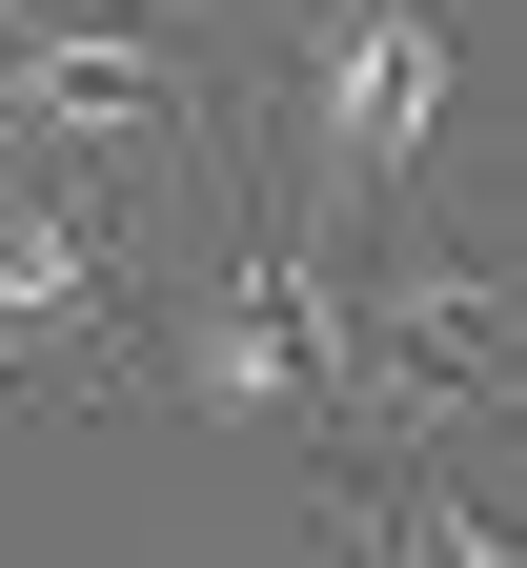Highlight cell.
<instances>
[{
	"instance_id": "6da1fadb",
	"label": "cell",
	"mask_w": 527,
	"mask_h": 568,
	"mask_svg": "<svg viewBox=\"0 0 527 568\" xmlns=\"http://www.w3.org/2000/svg\"><path fill=\"white\" fill-rule=\"evenodd\" d=\"M446 102H467V0H284L264 82L223 102V163L264 183L284 244H365L406 224Z\"/></svg>"
},
{
	"instance_id": "7a4b0ae2",
	"label": "cell",
	"mask_w": 527,
	"mask_h": 568,
	"mask_svg": "<svg viewBox=\"0 0 527 568\" xmlns=\"http://www.w3.org/2000/svg\"><path fill=\"white\" fill-rule=\"evenodd\" d=\"M142 386H163V406H203V426H264V447H325V426H345L325 244H284L244 163H203V284H183V325L142 345Z\"/></svg>"
},
{
	"instance_id": "3957f363",
	"label": "cell",
	"mask_w": 527,
	"mask_h": 568,
	"mask_svg": "<svg viewBox=\"0 0 527 568\" xmlns=\"http://www.w3.org/2000/svg\"><path fill=\"white\" fill-rule=\"evenodd\" d=\"M0 386L21 406H102L142 386V224L41 163H0Z\"/></svg>"
}]
</instances>
